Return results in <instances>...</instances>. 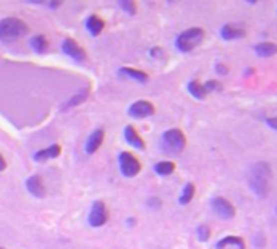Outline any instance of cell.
I'll use <instances>...</instances> for the list:
<instances>
[{
	"mask_svg": "<svg viewBox=\"0 0 277 249\" xmlns=\"http://www.w3.org/2000/svg\"><path fill=\"white\" fill-rule=\"evenodd\" d=\"M272 182V170L266 162H256L250 172V188L258 198L267 196L271 190Z\"/></svg>",
	"mask_w": 277,
	"mask_h": 249,
	"instance_id": "obj_1",
	"label": "cell"
},
{
	"mask_svg": "<svg viewBox=\"0 0 277 249\" xmlns=\"http://www.w3.org/2000/svg\"><path fill=\"white\" fill-rule=\"evenodd\" d=\"M28 32H30V26L23 20L15 16L0 20V40H4V42L17 40L20 38L26 36Z\"/></svg>",
	"mask_w": 277,
	"mask_h": 249,
	"instance_id": "obj_2",
	"label": "cell"
},
{
	"mask_svg": "<svg viewBox=\"0 0 277 249\" xmlns=\"http://www.w3.org/2000/svg\"><path fill=\"white\" fill-rule=\"evenodd\" d=\"M204 40V30L201 28H188L178 34L175 38V47L178 52L188 54L191 50H195L198 46H201Z\"/></svg>",
	"mask_w": 277,
	"mask_h": 249,
	"instance_id": "obj_3",
	"label": "cell"
},
{
	"mask_svg": "<svg viewBox=\"0 0 277 249\" xmlns=\"http://www.w3.org/2000/svg\"><path fill=\"white\" fill-rule=\"evenodd\" d=\"M161 146H162V150L165 152V154L177 156L186 146V136L183 134L182 130L170 128L167 131H164V134L161 138Z\"/></svg>",
	"mask_w": 277,
	"mask_h": 249,
	"instance_id": "obj_4",
	"label": "cell"
},
{
	"mask_svg": "<svg viewBox=\"0 0 277 249\" xmlns=\"http://www.w3.org/2000/svg\"><path fill=\"white\" fill-rule=\"evenodd\" d=\"M119 167L123 176L127 178H133L141 172V164L140 160L130 152H120L119 156Z\"/></svg>",
	"mask_w": 277,
	"mask_h": 249,
	"instance_id": "obj_5",
	"label": "cell"
},
{
	"mask_svg": "<svg viewBox=\"0 0 277 249\" xmlns=\"http://www.w3.org/2000/svg\"><path fill=\"white\" fill-rule=\"evenodd\" d=\"M211 209L219 218H222V220H232L235 217L233 204L222 196H216V198L211 199Z\"/></svg>",
	"mask_w": 277,
	"mask_h": 249,
	"instance_id": "obj_6",
	"label": "cell"
},
{
	"mask_svg": "<svg viewBox=\"0 0 277 249\" xmlns=\"http://www.w3.org/2000/svg\"><path fill=\"white\" fill-rule=\"evenodd\" d=\"M107 220H109L107 206L104 204V200H94L91 206V210H89V217H88L89 225L94 228H99L102 225H106Z\"/></svg>",
	"mask_w": 277,
	"mask_h": 249,
	"instance_id": "obj_7",
	"label": "cell"
},
{
	"mask_svg": "<svg viewBox=\"0 0 277 249\" xmlns=\"http://www.w3.org/2000/svg\"><path fill=\"white\" fill-rule=\"evenodd\" d=\"M62 50H64L65 55H68L70 58H73L75 62H86V58H88L86 50L72 38H65L64 40H62Z\"/></svg>",
	"mask_w": 277,
	"mask_h": 249,
	"instance_id": "obj_8",
	"label": "cell"
},
{
	"mask_svg": "<svg viewBox=\"0 0 277 249\" xmlns=\"http://www.w3.org/2000/svg\"><path fill=\"white\" fill-rule=\"evenodd\" d=\"M156 108L149 100H136L128 108V115L131 118L141 120V118H148V116L154 115Z\"/></svg>",
	"mask_w": 277,
	"mask_h": 249,
	"instance_id": "obj_9",
	"label": "cell"
},
{
	"mask_svg": "<svg viewBox=\"0 0 277 249\" xmlns=\"http://www.w3.org/2000/svg\"><path fill=\"white\" fill-rule=\"evenodd\" d=\"M245 36H246V31H245L243 26L227 23L220 28V38H222L224 40H238Z\"/></svg>",
	"mask_w": 277,
	"mask_h": 249,
	"instance_id": "obj_10",
	"label": "cell"
},
{
	"mask_svg": "<svg viewBox=\"0 0 277 249\" xmlns=\"http://www.w3.org/2000/svg\"><path fill=\"white\" fill-rule=\"evenodd\" d=\"M26 190L30 191V194H33L34 198H39V199H43L46 198L47 194V190H46V186H44V182L41 180V176L38 175H33L26 180Z\"/></svg>",
	"mask_w": 277,
	"mask_h": 249,
	"instance_id": "obj_11",
	"label": "cell"
},
{
	"mask_svg": "<svg viewBox=\"0 0 277 249\" xmlns=\"http://www.w3.org/2000/svg\"><path fill=\"white\" fill-rule=\"evenodd\" d=\"M123 136H125V141L130 144L131 148H135L138 150L146 149V142H144V140L140 134H138V131L133 126H130V124H127L125 130H123Z\"/></svg>",
	"mask_w": 277,
	"mask_h": 249,
	"instance_id": "obj_12",
	"label": "cell"
},
{
	"mask_svg": "<svg viewBox=\"0 0 277 249\" xmlns=\"http://www.w3.org/2000/svg\"><path fill=\"white\" fill-rule=\"evenodd\" d=\"M60 154H62V148L59 146V144H52V146H49V148L34 152L33 160L34 162H46V160H51V158H57Z\"/></svg>",
	"mask_w": 277,
	"mask_h": 249,
	"instance_id": "obj_13",
	"label": "cell"
},
{
	"mask_svg": "<svg viewBox=\"0 0 277 249\" xmlns=\"http://www.w3.org/2000/svg\"><path fill=\"white\" fill-rule=\"evenodd\" d=\"M104 136H106V133H104V130L102 128H98V130H94L91 136L88 138V141H86V152L88 154H94L96 150H98L101 146H102V142H104Z\"/></svg>",
	"mask_w": 277,
	"mask_h": 249,
	"instance_id": "obj_14",
	"label": "cell"
},
{
	"mask_svg": "<svg viewBox=\"0 0 277 249\" xmlns=\"http://www.w3.org/2000/svg\"><path fill=\"white\" fill-rule=\"evenodd\" d=\"M254 54L258 55L261 58H269V57H274L277 54V44L274 42H269V40H264V42H258L253 47Z\"/></svg>",
	"mask_w": 277,
	"mask_h": 249,
	"instance_id": "obj_15",
	"label": "cell"
},
{
	"mask_svg": "<svg viewBox=\"0 0 277 249\" xmlns=\"http://www.w3.org/2000/svg\"><path fill=\"white\" fill-rule=\"evenodd\" d=\"M104 28H106V22H104L101 16H98V15L88 16V20H86V30H88L89 34H91V36L98 38L99 34L104 31Z\"/></svg>",
	"mask_w": 277,
	"mask_h": 249,
	"instance_id": "obj_16",
	"label": "cell"
},
{
	"mask_svg": "<svg viewBox=\"0 0 277 249\" xmlns=\"http://www.w3.org/2000/svg\"><path fill=\"white\" fill-rule=\"evenodd\" d=\"M228 246H233V248H237V249H245L246 248V243H245L243 238L235 236V234H228V236L220 238L217 243H216V249H225Z\"/></svg>",
	"mask_w": 277,
	"mask_h": 249,
	"instance_id": "obj_17",
	"label": "cell"
},
{
	"mask_svg": "<svg viewBox=\"0 0 277 249\" xmlns=\"http://www.w3.org/2000/svg\"><path fill=\"white\" fill-rule=\"evenodd\" d=\"M119 73L122 76H127V78L133 80L136 82H148L149 81V74L144 73L141 70H136V68H128V66H123L119 70Z\"/></svg>",
	"mask_w": 277,
	"mask_h": 249,
	"instance_id": "obj_18",
	"label": "cell"
},
{
	"mask_svg": "<svg viewBox=\"0 0 277 249\" xmlns=\"http://www.w3.org/2000/svg\"><path fill=\"white\" fill-rule=\"evenodd\" d=\"M186 91H188V94L191 98H195L196 100H204L207 96L204 84H201L198 80H191L188 84H186Z\"/></svg>",
	"mask_w": 277,
	"mask_h": 249,
	"instance_id": "obj_19",
	"label": "cell"
},
{
	"mask_svg": "<svg viewBox=\"0 0 277 249\" xmlns=\"http://www.w3.org/2000/svg\"><path fill=\"white\" fill-rule=\"evenodd\" d=\"M195 192H196L195 184H193V183H186L183 186V190H182V194H180V198H178V204L180 206H188L191 200H193V198H195Z\"/></svg>",
	"mask_w": 277,
	"mask_h": 249,
	"instance_id": "obj_20",
	"label": "cell"
},
{
	"mask_svg": "<svg viewBox=\"0 0 277 249\" xmlns=\"http://www.w3.org/2000/svg\"><path fill=\"white\" fill-rule=\"evenodd\" d=\"M154 172L157 175L161 176H167V175H172L175 172V164L170 162V160H162V162H157L154 165Z\"/></svg>",
	"mask_w": 277,
	"mask_h": 249,
	"instance_id": "obj_21",
	"label": "cell"
},
{
	"mask_svg": "<svg viewBox=\"0 0 277 249\" xmlns=\"http://www.w3.org/2000/svg\"><path fill=\"white\" fill-rule=\"evenodd\" d=\"M31 49L38 54H44L49 49V40L46 39V36H34L31 39Z\"/></svg>",
	"mask_w": 277,
	"mask_h": 249,
	"instance_id": "obj_22",
	"label": "cell"
},
{
	"mask_svg": "<svg viewBox=\"0 0 277 249\" xmlns=\"http://www.w3.org/2000/svg\"><path fill=\"white\" fill-rule=\"evenodd\" d=\"M88 98H89V89L86 88V89H83V91H78V94H75L73 98L65 104V108H72V107L80 106V104H83Z\"/></svg>",
	"mask_w": 277,
	"mask_h": 249,
	"instance_id": "obj_23",
	"label": "cell"
},
{
	"mask_svg": "<svg viewBox=\"0 0 277 249\" xmlns=\"http://www.w3.org/2000/svg\"><path fill=\"white\" fill-rule=\"evenodd\" d=\"M196 236H198L199 241H201V243H206V241H209V238H211V228L207 226L206 224H201V225L196 228Z\"/></svg>",
	"mask_w": 277,
	"mask_h": 249,
	"instance_id": "obj_24",
	"label": "cell"
},
{
	"mask_svg": "<svg viewBox=\"0 0 277 249\" xmlns=\"http://www.w3.org/2000/svg\"><path fill=\"white\" fill-rule=\"evenodd\" d=\"M204 89H206L207 94L209 92H220L224 89V86H222V82L217 81V80H209V81L204 82Z\"/></svg>",
	"mask_w": 277,
	"mask_h": 249,
	"instance_id": "obj_25",
	"label": "cell"
},
{
	"mask_svg": "<svg viewBox=\"0 0 277 249\" xmlns=\"http://www.w3.org/2000/svg\"><path fill=\"white\" fill-rule=\"evenodd\" d=\"M119 5H120L122 10H125L128 13V15H135L136 13V4L133 2V0H120Z\"/></svg>",
	"mask_w": 277,
	"mask_h": 249,
	"instance_id": "obj_26",
	"label": "cell"
},
{
	"mask_svg": "<svg viewBox=\"0 0 277 249\" xmlns=\"http://www.w3.org/2000/svg\"><path fill=\"white\" fill-rule=\"evenodd\" d=\"M216 73H217L219 76H225V74L228 73L227 65H224V64H217V65H216Z\"/></svg>",
	"mask_w": 277,
	"mask_h": 249,
	"instance_id": "obj_27",
	"label": "cell"
},
{
	"mask_svg": "<svg viewBox=\"0 0 277 249\" xmlns=\"http://www.w3.org/2000/svg\"><path fill=\"white\" fill-rule=\"evenodd\" d=\"M266 124L271 130L277 131V116H271V118H266Z\"/></svg>",
	"mask_w": 277,
	"mask_h": 249,
	"instance_id": "obj_28",
	"label": "cell"
},
{
	"mask_svg": "<svg viewBox=\"0 0 277 249\" xmlns=\"http://www.w3.org/2000/svg\"><path fill=\"white\" fill-rule=\"evenodd\" d=\"M148 206L152 207V209H157V207H161V200H159L157 198H151L148 200Z\"/></svg>",
	"mask_w": 277,
	"mask_h": 249,
	"instance_id": "obj_29",
	"label": "cell"
},
{
	"mask_svg": "<svg viewBox=\"0 0 277 249\" xmlns=\"http://www.w3.org/2000/svg\"><path fill=\"white\" fill-rule=\"evenodd\" d=\"M151 57H162L164 55V50L162 49H159V47H154V49H151Z\"/></svg>",
	"mask_w": 277,
	"mask_h": 249,
	"instance_id": "obj_30",
	"label": "cell"
},
{
	"mask_svg": "<svg viewBox=\"0 0 277 249\" xmlns=\"http://www.w3.org/2000/svg\"><path fill=\"white\" fill-rule=\"evenodd\" d=\"M7 168V162H5V158L0 156V172H4Z\"/></svg>",
	"mask_w": 277,
	"mask_h": 249,
	"instance_id": "obj_31",
	"label": "cell"
},
{
	"mask_svg": "<svg viewBox=\"0 0 277 249\" xmlns=\"http://www.w3.org/2000/svg\"><path fill=\"white\" fill-rule=\"evenodd\" d=\"M0 249H4V248H0Z\"/></svg>",
	"mask_w": 277,
	"mask_h": 249,
	"instance_id": "obj_32",
	"label": "cell"
},
{
	"mask_svg": "<svg viewBox=\"0 0 277 249\" xmlns=\"http://www.w3.org/2000/svg\"><path fill=\"white\" fill-rule=\"evenodd\" d=\"M275 212H277V209H275Z\"/></svg>",
	"mask_w": 277,
	"mask_h": 249,
	"instance_id": "obj_33",
	"label": "cell"
}]
</instances>
